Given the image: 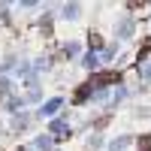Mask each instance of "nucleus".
Listing matches in <instances>:
<instances>
[{
	"label": "nucleus",
	"mask_w": 151,
	"mask_h": 151,
	"mask_svg": "<svg viewBox=\"0 0 151 151\" xmlns=\"http://www.w3.org/2000/svg\"><path fill=\"white\" fill-rule=\"evenodd\" d=\"M139 151H151V136H142L139 139Z\"/></svg>",
	"instance_id": "obj_2"
},
{
	"label": "nucleus",
	"mask_w": 151,
	"mask_h": 151,
	"mask_svg": "<svg viewBox=\"0 0 151 151\" xmlns=\"http://www.w3.org/2000/svg\"><path fill=\"white\" fill-rule=\"evenodd\" d=\"M94 82H100V85H112V82H121V76H118V73H103V76H97Z\"/></svg>",
	"instance_id": "obj_1"
}]
</instances>
